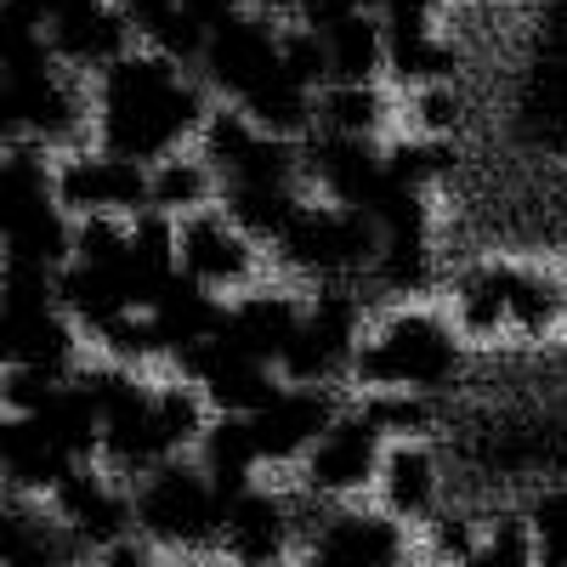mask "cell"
<instances>
[{
  "mask_svg": "<svg viewBox=\"0 0 567 567\" xmlns=\"http://www.w3.org/2000/svg\"><path fill=\"white\" fill-rule=\"evenodd\" d=\"M460 120H465V109H460V91H454V85H425V91H414V125L432 136V142L454 136Z\"/></svg>",
  "mask_w": 567,
  "mask_h": 567,
  "instance_id": "30",
  "label": "cell"
},
{
  "mask_svg": "<svg viewBox=\"0 0 567 567\" xmlns=\"http://www.w3.org/2000/svg\"><path fill=\"white\" fill-rule=\"evenodd\" d=\"M194 465L205 471V483L227 499H239L256 488V471H261V449H256V432H250V420H227L216 414L210 420V432L199 437L194 449Z\"/></svg>",
  "mask_w": 567,
  "mask_h": 567,
  "instance_id": "18",
  "label": "cell"
},
{
  "mask_svg": "<svg viewBox=\"0 0 567 567\" xmlns=\"http://www.w3.org/2000/svg\"><path fill=\"white\" fill-rule=\"evenodd\" d=\"M341 414H347V409H341L336 386H290V381H284V386L250 414L261 465H301V460L312 454V443H318Z\"/></svg>",
  "mask_w": 567,
  "mask_h": 567,
  "instance_id": "10",
  "label": "cell"
},
{
  "mask_svg": "<svg viewBox=\"0 0 567 567\" xmlns=\"http://www.w3.org/2000/svg\"><path fill=\"white\" fill-rule=\"evenodd\" d=\"M358 347H363V307L352 290L341 284H323V290L307 301L301 312V329L290 352L278 363V381L290 386H336L341 374H352L358 363Z\"/></svg>",
  "mask_w": 567,
  "mask_h": 567,
  "instance_id": "5",
  "label": "cell"
},
{
  "mask_svg": "<svg viewBox=\"0 0 567 567\" xmlns=\"http://www.w3.org/2000/svg\"><path fill=\"white\" fill-rule=\"evenodd\" d=\"M45 505H52V516L74 534V545H80L85 556H103L109 545L136 539L131 488H125L120 477H109L103 465H74Z\"/></svg>",
  "mask_w": 567,
  "mask_h": 567,
  "instance_id": "8",
  "label": "cell"
},
{
  "mask_svg": "<svg viewBox=\"0 0 567 567\" xmlns=\"http://www.w3.org/2000/svg\"><path fill=\"white\" fill-rule=\"evenodd\" d=\"M386 437L374 432V425L347 409L329 432L312 443V454L301 460V483H307V499L318 505H341L363 488H374V477H381V460H386Z\"/></svg>",
  "mask_w": 567,
  "mask_h": 567,
  "instance_id": "7",
  "label": "cell"
},
{
  "mask_svg": "<svg viewBox=\"0 0 567 567\" xmlns=\"http://www.w3.org/2000/svg\"><path fill=\"white\" fill-rule=\"evenodd\" d=\"M74 460L52 443L34 414H0V488L23 499H52Z\"/></svg>",
  "mask_w": 567,
  "mask_h": 567,
  "instance_id": "16",
  "label": "cell"
},
{
  "mask_svg": "<svg viewBox=\"0 0 567 567\" xmlns=\"http://www.w3.org/2000/svg\"><path fill=\"white\" fill-rule=\"evenodd\" d=\"M256 7H267V12H301V0H256Z\"/></svg>",
  "mask_w": 567,
  "mask_h": 567,
  "instance_id": "34",
  "label": "cell"
},
{
  "mask_svg": "<svg viewBox=\"0 0 567 567\" xmlns=\"http://www.w3.org/2000/svg\"><path fill=\"white\" fill-rule=\"evenodd\" d=\"M567 318V290L556 278L534 272V267H505V323L516 336H550V329Z\"/></svg>",
  "mask_w": 567,
  "mask_h": 567,
  "instance_id": "22",
  "label": "cell"
},
{
  "mask_svg": "<svg viewBox=\"0 0 567 567\" xmlns=\"http://www.w3.org/2000/svg\"><path fill=\"white\" fill-rule=\"evenodd\" d=\"M91 567H165L154 545H142V539H120L109 545L103 556H91Z\"/></svg>",
  "mask_w": 567,
  "mask_h": 567,
  "instance_id": "31",
  "label": "cell"
},
{
  "mask_svg": "<svg viewBox=\"0 0 567 567\" xmlns=\"http://www.w3.org/2000/svg\"><path fill=\"white\" fill-rule=\"evenodd\" d=\"M272 250H278L284 267L301 272V278L341 284V278H352V272H363V267L381 261V233H374L369 216L341 210V205L323 199V205H307Z\"/></svg>",
  "mask_w": 567,
  "mask_h": 567,
  "instance_id": "4",
  "label": "cell"
},
{
  "mask_svg": "<svg viewBox=\"0 0 567 567\" xmlns=\"http://www.w3.org/2000/svg\"><path fill=\"white\" fill-rule=\"evenodd\" d=\"M454 329L460 341H494L505 336V267H477L454 290Z\"/></svg>",
  "mask_w": 567,
  "mask_h": 567,
  "instance_id": "23",
  "label": "cell"
},
{
  "mask_svg": "<svg viewBox=\"0 0 567 567\" xmlns=\"http://www.w3.org/2000/svg\"><path fill=\"white\" fill-rule=\"evenodd\" d=\"M301 545V523H296V499L267 494L261 483L239 499L221 505V556L233 567H278L284 550Z\"/></svg>",
  "mask_w": 567,
  "mask_h": 567,
  "instance_id": "13",
  "label": "cell"
},
{
  "mask_svg": "<svg viewBox=\"0 0 567 567\" xmlns=\"http://www.w3.org/2000/svg\"><path fill=\"white\" fill-rule=\"evenodd\" d=\"M278 52H284V34L272 29V18H256V12H239L210 29L205 40V58H199V74L216 97L227 103H245L278 74Z\"/></svg>",
  "mask_w": 567,
  "mask_h": 567,
  "instance_id": "9",
  "label": "cell"
},
{
  "mask_svg": "<svg viewBox=\"0 0 567 567\" xmlns=\"http://www.w3.org/2000/svg\"><path fill=\"white\" fill-rule=\"evenodd\" d=\"M52 199L74 221H91V216L136 221L148 210V165H131L103 148H69L52 165Z\"/></svg>",
  "mask_w": 567,
  "mask_h": 567,
  "instance_id": "6",
  "label": "cell"
},
{
  "mask_svg": "<svg viewBox=\"0 0 567 567\" xmlns=\"http://www.w3.org/2000/svg\"><path fill=\"white\" fill-rule=\"evenodd\" d=\"M165 567H216V561H210V556H171Z\"/></svg>",
  "mask_w": 567,
  "mask_h": 567,
  "instance_id": "33",
  "label": "cell"
},
{
  "mask_svg": "<svg viewBox=\"0 0 567 567\" xmlns=\"http://www.w3.org/2000/svg\"><path fill=\"white\" fill-rule=\"evenodd\" d=\"M454 165V154L443 148V142L420 136V142H398V148L386 154V171L398 187H409V194H432V182Z\"/></svg>",
  "mask_w": 567,
  "mask_h": 567,
  "instance_id": "27",
  "label": "cell"
},
{
  "mask_svg": "<svg viewBox=\"0 0 567 567\" xmlns=\"http://www.w3.org/2000/svg\"><path fill=\"white\" fill-rule=\"evenodd\" d=\"M460 374V329L443 312L425 307H403L392 312L374 336H363L352 381L363 392H414L432 398L437 386H449Z\"/></svg>",
  "mask_w": 567,
  "mask_h": 567,
  "instance_id": "2",
  "label": "cell"
},
{
  "mask_svg": "<svg viewBox=\"0 0 567 567\" xmlns=\"http://www.w3.org/2000/svg\"><path fill=\"white\" fill-rule=\"evenodd\" d=\"M323 40V58H329V85H374V74L386 69V23L381 18H347L336 23Z\"/></svg>",
  "mask_w": 567,
  "mask_h": 567,
  "instance_id": "20",
  "label": "cell"
},
{
  "mask_svg": "<svg viewBox=\"0 0 567 567\" xmlns=\"http://www.w3.org/2000/svg\"><path fill=\"white\" fill-rule=\"evenodd\" d=\"M210 97L199 80H187V69H176L159 52H136L120 58L109 74H97L91 91V131L97 148L120 154L131 165H159L171 154H182L187 136H199L210 120Z\"/></svg>",
  "mask_w": 567,
  "mask_h": 567,
  "instance_id": "1",
  "label": "cell"
},
{
  "mask_svg": "<svg viewBox=\"0 0 567 567\" xmlns=\"http://www.w3.org/2000/svg\"><path fill=\"white\" fill-rule=\"evenodd\" d=\"M85 561L91 556L52 516V505L0 488V567H85Z\"/></svg>",
  "mask_w": 567,
  "mask_h": 567,
  "instance_id": "14",
  "label": "cell"
},
{
  "mask_svg": "<svg viewBox=\"0 0 567 567\" xmlns=\"http://www.w3.org/2000/svg\"><path fill=\"white\" fill-rule=\"evenodd\" d=\"M477 539H483V523H471L465 511H437L425 523V556H432V567H465Z\"/></svg>",
  "mask_w": 567,
  "mask_h": 567,
  "instance_id": "28",
  "label": "cell"
},
{
  "mask_svg": "<svg viewBox=\"0 0 567 567\" xmlns=\"http://www.w3.org/2000/svg\"><path fill=\"white\" fill-rule=\"evenodd\" d=\"M256 148H261V131L250 125V114L233 109V103H216L210 120H205V131H199V159L216 171V182L239 176V165H245Z\"/></svg>",
  "mask_w": 567,
  "mask_h": 567,
  "instance_id": "25",
  "label": "cell"
},
{
  "mask_svg": "<svg viewBox=\"0 0 567 567\" xmlns=\"http://www.w3.org/2000/svg\"><path fill=\"white\" fill-rule=\"evenodd\" d=\"M176 267L199 284V290L210 296H233V290H245L250 272H256V245L245 239L239 227L227 221L221 205L199 210V216H182L176 221Z\"/></svg>",
  "mask_w": 567,
  "mask_h": 567,
  "instance_id": "12",
  "label": "cell"
},
{
  "mask_svg": "<svg viewBox=\"0 0 567 567\" xmlns=\"http://www.w3.org/2000/svg\"><path fill=\"white\" fill-rule=\"evenodd\" d=\"M216 194H221V182H216V171L199 154H171V159H159L148 171V210H159L171 221L210 210Z\"/></svg>",
  "mask_w": 567,
  "mask_h": 567,
  "instance_id": "21",
  "label": "cell"
},
{
  "mask_svg": "<svg viewBox=\"0 0 567 567\" xmlns=\"http://www.w3.org/2000/svg\"><path fill=\"white\" fill-rule=\"evenodd\" d=\"M465 567H545L534 523H528L523 511L494 516V523L483 528V539H477V550H471Z\"/></svg>",
  "mask_w": 567,
  "mask_h": 567,
  "instance_id": "26",
  "label": "cell"
},
{
  "mask_svg": "<svg viewBox=\"0 0 567 567\" xmlns=\"http://www.w3.org/2000/svg\"><path fill=\"white\" fill-rule=\"evenodd\" d=\"M74 374H52V369H0V414H40Z\"/></svg>",
  "mask_w": 567,
  "mask_h": 567,
  "instance_id": "29",
  "label": "cell"
},
{
  "mask_svg": "<svg viewBox=\"0 0 567 567\" xmlns=\"http://www.w3.org/2000/svg\"><path fill=\"white\" fill-rule=\"evenodd\" d=\"M374 494H381V511L403 528H425L443 505V471L437 454L425 443H392L381 460V477H374Z\"/></svg>",
  "mask_w": 567,
  "mask_h": 567,
  "instance_id": "17",
  "label": "cell"
},
{
  "mask_svg": "<svg viewBox=\"0 0 567 567\" xmlns=\"http://www.w3.org/2000/svg\"><path fill=\"white\" fill-rule=\"evenodd\" d=\"M52 154L34 148V142H18V148H0V239L29 221L34 210L52 205Z\"/></svg>",
  "mask_w": 567,
  "mask_h": 567,
  "instance_id": "19",
  "label": "cell"
},
{
  "mask_svg": "<svg viewBox=\"0 0 567 567\" xmlns=\"http://www.w3.org/2000/svg\"><path fill=\"white\" fill-rule=\"evenodd\" d=\"M136 539L171 556H210L221 550V494L205 483L194 460H171L131 483Z\"/></svg>",
  "mask_w": 567,
  "mask_h": 567,
  "instance_id": "3",
  "label": "cell"
},
{
  "mask_svg": "<svg viewBox=\"0 0 567 567\" xmlns=\"http://www.w3.org/2000/svg\"><path fill=\"white\" fill-rule=\"evenodd\" d=\"M392 7V0H352V12H369V18H381Z\"/></svg>",
  "mask_w": 567,
  "mask_h": 567,
  "instance_id": "32",
  "label": "cell"
},
{
  "mask_svg": "<svg viewBox=\"0 0 567 567\" xmlns=\"http://www.w3.org/2000/svg\"><path fill=\"white\" fill-rule=\"evenodd\" d=\"M381 120H386L381 85H323V91H318V125H312V131L369 142L374 131H381Z\"/></svg>",
  "mask_w": 567,
  "mask_h": 567,
  "instance_id": "24",
  "label": "cell"
},
{
  "mask_svg": "<svg viewBox=\"0 0 567 567\" xmlns=\"http://www.w3.org/2000/svg\"><path fill=\"white\" fill-rule=\"evenodd\" d=\"M409 534L386 511H323L301 539V567H403Z\"/></svg>",
  "mask_w": 567,
  "mask_h": 567,
  "instance_id": "11",
  "label": "cell"
},
{
  "mask_svg": "<svg viewBox=\"0 0 567 567\" xmlns=\"http://www.w3.org/2000/svg\"><path fill=\"white\" fill-rule=\"evenodd\" d=\"M301 312L307 307L296 296H284V290H245V296L227 301L216 336H221V347L278 369L284 352H290V341H296V329H301Z\"/></svg>",
  "mask_w": 567,
  "mask_h": 567,
  "instance_id": "15",
  "label": "cell"
}]
</instances>
